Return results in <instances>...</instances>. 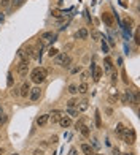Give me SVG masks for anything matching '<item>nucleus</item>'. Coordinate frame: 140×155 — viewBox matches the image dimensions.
Wrapping results in <instances>:
<instances>
[{
    "label": "nucleus",
    "mask_w": 140,
    "mask_h": 155,
    "mask_svg": "<svg viewBox=\"0 0 140 155\" xmlns=\"http://www.w3.org/2000/svg\"><path fill=\"white\" fill-rule=\"evenodd\" d=\"M46 75H48V70L38 67V68H34L32 71H30V79H32V82H35V84H41L46 79Z\"/></svg>",
    "instance_id": "f257e3e1"
},
{
    "label": "nucleus",
    "mask_w": 140,
    "mask_h": 155,
    "mask_svg": "<svg viewBox=\"0 0 140 155\" xmlns=\"http://www.w3.org/2000/svg\"><path fill=\"white\" fill-rule=\"evenodd\" d=\"M29 59H22L21 62L18 63V75L21 78H26L27 73H29Z\"/></svg>",
    "instance_id": "f03ea898"
},
{
    "label": "nucleus",
    "mask_w": 140,
    "mask_h": 155,
    "mask_svg": "<svg viewBox=\"0 0 140 155\" xmlns=\"http://www.w3.org/2000/svg\"><path fill=\"white\" fill-rule=\"evenodd\" d=\"M123 141L124 142H127V144H134L135 142V131H134V128H124V133H123Z\"/></svg>",
    "instance_id": "7ed1b4c3"
},
{
    "label": "nucleus",
    "mask_w": 140,
    "mask_h": 155,
    "mask_svg": "<svg viewBox=\"0 0 140 155\" xmlns=\"http://www.w3.org/2000/svg\"><path fill=\"white\" fill-rule=\"evenodd\" d=\"M89 73H92V79H94L96 82H97V81H100V78H102V68H100L99 65H96V63L91 65Z\"/></svg>",
    "instance_id": "20e7f679"
},
{
    "label": "nucleus",
    "mask_w": 140,
    "mask_h": 155,
    "mask_svg": "<svg viewBox=\"0 0 140 155\" xmlns=\"http://www.w3.org/2000/svg\"><path fill=\"white\" fill-rule=\"evenodd\" d=\"M40 97H41V89H40V87H34V89H30V92H29V98H30V101H38V100H40Z\"/></svg>",
    "instance_id": "39448f33"
},
{
    "label": "nucleus",
    "mask_w": 140,
    "mask_h": 155,
    "mask_svg": "<svg viewBox=\"0 0 140 155\" xmlns=\"http://www.w3.org/2000/svg\"><path fill=\"white\" fill-rule=\"evenodd\" d=\"M30 82H22L21 89H19V97H22V98H27L29 97V92H30Z\"/></svg>",
    "instance_id": "423d86ee"
},
{
    "label": "nucleus",
    "mask_w": 140,
    "mask_h": 155,
    "mask_svg": "<svg viewBox=\"0 0 140 155\" xmlns=\"http://www.w3.org/2000/svg\"><path fill=\"white\" fill-rule=\"evenodd\" d=\"M121 103H123V104H129V103H132V90H129V89H126V90L123 92Z\"/></svg>",
    "instance_id": "0eeeda50"
},
{
    "label": "nucleus",
    "mask_w": 140,
    "mask_h": 155,
    "mask_svg": "<svg viewBox=\"0 0 140 155\" xmlns=\"http://www.w3.org/2000/svg\"><path fill=\"white\" fill-rule=\"evenodd\" d=\"M62 116H64V112L62 111H59V109H54L51 114H49V120H51L53 123H57L59 122V119L62 117Z\"/></svg>",
    "instance_id": "6e6552de"
},
{
    "label": "nucleus",
    "mask_w": 140,
    "mask_h": 155,
    "mask_svg": "<svg viewBox=\"0 0 140 155\" xmlns=\"http://www.w3.org/2000/svg\"><path fill=\"white\" fill-rule=\"evenodd\" d=\"M80 149L84 155H96V150H94V147H91V144H86V142H84V144L80 146Z\"/></svg>",
    "instance_id": "1a4fd4ad"
},
{
    "label": "nucleus",
    "mask_w": 140,
    "mask_h": 155,
    "mask_svg": "<svg viewBox=\"0 0 140 155\" xmlns=\"http://www.w3.org/2000/svg\"><path fill=\"white\" fill-rule=\"evenodd\" d=\"M57 123H59L62 128H69V127L72 125V117H69V116H62Z\"/></svg>",
    "instance_id": "9d476101"
},
{
    "label": "nucleus",
    "mask_w": 140,
    "mask_h": 155,
    "mask_svg": "<svg viewBox=\"0 0 140 155\" xmlns=\"http://www.w3.org/2000/svg\"><path fill=\"white\" fill-rule=\"evenodd\" d=\"M48 122H49V114H41L37 117V125L38 127H45Z\"/></svg>",
    "instance_id": "9b49d317"
},
{
    "label": "nucleus",
    "mask_w": 140,
    "mask_h": 155,
    "mask_svg": "<svg viewBox=\"0 0 140 155\" xmlns=\"http://www.w3.org/2000/svg\"><path fill=\"white\" fill-rule=\"evenodd\" d=\"M102 21H104L108 27H113V24H115V22H113V18H111L110 13H104V14H102Z\"/></svg>",
    "instance_id": "f8f14e48"
},
{
    "label": "nucleus",
    "mask_w": 140,
    "mask_h": 155,
    "mask_svg": "<svg viewBox=\"0 0 140 155\" xmlns=\"http://www.w3.org/2000/svg\"><path fill=\"white\" fill-rule=\"evenodd\" d=\"M76 38H78V40H86V38L89 37V32H88V29H80L78 32H76V35H75Z\"/></svg>",
    "instance_id": "ddd939ff"
},
{
    "label": "nucleus",
    "mask_w": 140,
    "mask_h": 155,
    "mask_svg": "<svg viewBox=\"0 0 140 155\" xmlns=\"http://www.w3.org/2000/svg\"><path fill=\"white\" fill-rule=\"evenodd\" d=\"M88 108H89V101H88L86 98H84V100H81V101H78V104H76V109H78L80 112L86 111Z\"/></svg>",
    "instance_id": "4468645a"
},
{
    "label": "nucleus",
    "mask_w": 140,
    "mask_h": 155,
    "mask_svg": "<svg viewBox=\"0 0 140 155\" xmlns=\"http://www.w3.org/2000/svg\"><path fill=\"white\" fill-rule=\"evenodd\" d=\"M124 128H126V127H124V123H123V122H118V123H116V127H115V133L118 135V138H123Z\"/></svg>",
    "instance_id": "2eb2a0df"
},
{
    "label": "nucleus",
    "mask_w": 140,
    "mask_h": 155,
    "mask_svg": "<svg viewBox=\"0 0 140 155\" xmlns=\"http://www.w3.org/2000/svg\"><path fill=\"white\" fill-rule=\"evenodd\" d=\"M76 90H78V94H81V95H86L88 90H89L88 82H81L80 86H76Z\"/></svg>",
    "instance_id": "dca6fc26"
},
{
    "label": "nucleus",
    "mask_w": 140,
    "mask_h": 155,
    "mask_svg": "<svg viewBox=\"0 0 140 155\" xmlns=\"http://www.w3.org/2000/svg\"><path fill=\"white\" fill-rule=\"evenodd\" d=\"M67 114H69V117H78L80 111L76 108H67Z\"/></svg>",
    "instance_id": "f3484780"
},
{
    "label": "nucleus",
    "mask_w": 140,
    "mask_h": 155,
    "mask_svg": "<svg viewBox=\"0 0 140 155\" xmlns=\"http://www.w3.org/2000/svg\"><path fill=\"white\" fill-rule=\"evenodd\" d=\"M80 133L83 135L84 138H89V136H91V130H89L88 125H83V127H81V128H80Z\"/></svg>",
    "instance_id": "a211bd4d"
},
{
    "label": "nucleus",
    "mask_w": 140,
    "mask_h": 155,
    "mask_svg": "<svg viewBox=\"0 0 140 155\" xmlns=\"http://www.w3.org/2000/svg\"><path fill=\"white\" fill-rule=\"evenodd\" d=\"M65 57H67V54H57V56L54 57V63H56V65H62V62H64Z\"/></svg>",
    "instance_id": "6ab92c4d"
},
{
    "label": "nucleus",
    "mask_w": 140,
    "mask_h": 155,
    "mask_svg": "<svg viewBox=\"0 0 140 155\" xmlns=\"http://www.w3.org/2000/svg\"><path fill=\"white\" fill-rule=\"evenodd\" d=\"M51 38H54V33H53V32H43V33H41V37H40V40L49 41Z\"/></svg>",
    "instance_id": "aec40b11"
},
{
    "label": "nucleus",
    "mask_w": 140,
    "mask_h": 155,
    "mask_svg": "<svg viewBox=\"0 0 140 155\" xmlns=\"http://www.w3.org/2000/svg\"><path fill=\"white\" fill-rule=\"evenodd\" d=\"M96 127L97 128H102V119H100V111H96Z\"/></svg>",
    "instance_id": "412c9836"
},
{
    "label": "nucleus",
    "mask_w": 140,
    "mask_h": 155,
    "mask_svg": "<svg viewBox=\"0 0 140 155\" xmlns=\"http://www.w3.org/2000/svg\"><path fill=\"white\" fill-rule=\"evenodd\" d=\"M61 67H64V68H70V67H72V57H70V56H67V57H65Z\"/></svg>",
    "instance_id": "4be33fe9"
},
{
    "label": "nucleus",
    "mask_w": 140,
    "mask_h": 155,
    "mask_svg": "<svg viewBox=\"0 0 140 155\" xmlns=\"http://www.w3.org/2000/svg\"><path fill=\"white\" fill-rule=\"evenodd\" d=\"M24 2H26V0H11V6L16 10V8H19V6L24 5Z\"/></svg>",
    "instance_id": "5701e85b"
},
{
    "label": "nucleus",
    "mask_w": 140,
    "mask_h": 155,
    "mask_svg": "<svg viewBox=\"0 0 140 155\" xmlns=\"http://www.w3.org/2000/svg\"><path fill=\"white\" fill-rule=\"evenodd\" d=\"M105 70H107V71H110L111 70V67H113V62H111V59L110 57H105Z\"/></svg>",
    "instance_id": "b1692460"
},
{
    "label": "nucleus",
    "mask_w": 140,
    "mask_h": 155,
    "mask_svg": "<svg viewBox=\"0 0 140 155\" xmlns=\"http://www.w3.org/2000/svg\"><path fill=\"white\" fill-rule=\"evenodd\" d=\"M76 104H78V100H76V98H70L67 101V108H76Z\"/></svg>",
    "instance_id": "393cba45"
},
{
    "label": "nucleus",
    "mask_w": 140,
    "mask_h": 155,
    "mask_svg": "<svg viewBox=\"0 0 140 155\" xmlns=\"http://www.w3.org/2000/svg\"><path fill=\"white\" fill-rule=\"evenodd\" d=\"M6 120H8V116L5 112H0V125H5Z\"/></svg>",
    "instance_id": "a878e982"
},
{
    "label": "nucleus",
    "mask_w": 140,
    "mask_h": 155,
    "mask_svg": "<svg viewBox=\"0 0 140 155\" xmlns=\"http://www.w3.org/2000/svg\"><path fill=\"white\" fill-rule=\"evenodd\" d=\"M69 94H70V95H76V94H78L75 84H70V86H69Z\"/></svg>",
    "instance_id": "bb28decb"
},
{
    "label": "nucleus",
    "mask_w": 140,
    "mask_h": 155,
    "mask_svg": "<svg viewBox=\"0 0 140 155\" xmlns=\"http://www.w3.org/2000/svg\"><path fill=\"white\" fill-rule=\"evenodd\" d=\"M132 103H134V104H139V92H137V90L132 92Z\"/></svg>",
    "instance_id": "cd10ccee"
},
{
    "label": "nucleus",
    "mask_w": 140,
    "mask_h": 155,
    "mask_svg": "<svg viewBox=\"0 0 140 155\" xmlns=\"http://www.w3.org/2000/svg\"><path fill=\"white\" fill-rule=\"evenodd\" d=\"M10 5H11V0H0V6L2 8H8Z\"/></svg>",
    "instance_id": "c85d7f7f"
},
{
    "label": "nucleus",
    "mask_w": 140,
    "mask_h": 155,
    "mask_svg": "<svg viewBox=\"0 0 140 155\" xmlns=\"http://www.w3.org/2000/svg\"><path fill=\"white\" fill-rule=\"evenodd\" d=\"M83 125H84V119H80V120H76V122H75V128L78 130V131H80V128H81Z\"/></svg>",
    "instance_id": "c756f323"
},
{
    "label": "nucleus",
    "mask_w": 140,
    "mask_h": 155,
    "mask_svg": "<svg viewBox=\"0 0 140 155\" xmlns=\"http://www.w3.org/2000/svg\"><path fill=\"white\" fill-rule=\"evenodd\" d=\"M6 78H8V79H6V86L11 87V86H13V73H8V76H6Z\"/></svg>",
    "instance_id": "7c9ffc66"
},
{
    "label": "nucleus",
    "mask_w": 140,
    "mask_h": 155,
    "mask_svg": "<svg viewBox=\"0 0 140 155\" xmlns=\"http://www.w3.org/2000/svg\"><path fill=\"white\" fill-rule=\"evenodd\" d=\"M89 75H91V73H89V71H83V73H81V75H80L81 81H83V82H86V79L89 78Z\"/></svg>",
    "instance_id": "2f4dec72"
},
{
    "label": "nucleus",
    "mask_w": 140,
    "mask_h": 155,
    "mask_svg": "<svg viewBox=\"0 0 140 155\" xmlns=\"http://www.w3.org/2000/svg\"><path fill=\"white\" fill-rule=\"evenodd\" d=\"M81 71V65H78V67H73L72 70H70V73L72 75H76V73H80Z\"/></svg>",
    "instance_id": "473e14b6"
},
{
    "label": "nucleus",
    "mask_w": 140,
    "mask_h": 155,
    "mask_svg": "<svg viewBox=\"0 0 140 155\" xmlns=\"http://www.w3.org/2000/svg\"><path fill=\"white\" fill-rule=\"evenodd\" d=\"M57 52H59L57 49L51 48V49H49V52H48V56H49V57H56V56H57Z\"/></svg>",
    "instance_id": "72a5a7b5"
},
{
    "label": "nucleus",
    "mask_w": 140,
    "mask_h": 155,
    "mask_svg": "<svg viewBox=\"0 0 140 155\" xmlns=\"http://www.w3.org/2000/svg\"><path fill=\"white\" fill-rule=\"evenodd\" d=\"M91 37H92V40H94V41H97V40L100 38V33H99V32H92Z\"/></svg>",
    "instance_id": "f704fd0d"
},
{
    "label": "nucleus",
    "mask_w": 140,
    "mask_h": 155,
    "mask_svg": "<svg viewBox=\"0 0 140 155\" xmlns=\"http://www.w3.org/2000/svg\"><path fill=\"white\" fill-rule=\"evenodd\" d=\"M53 16H54V18H61V16H62V11H61V10H54V11H53Z\"/></svg>",
    "instance_id": "c9c22d12"
},
{
    "label": "nucleus",
    "mask_w": 140,
    "mask_h": 155,
    "mask_svg": "<svg viewBox=\"0 0 140 155\" xmlns=\"http://www.w3.org/2000/svg\"><path fill=\"white\" fill-rule=\"evenodd\" d=\"M134 40H135V43H140V35H139V30H135V35H134Z\"/></svg>",
    "instance_id": "e433bc0d"
},
{
    "label": "nucleus",
    "mask_w": 140,
    "mask_h": 155,
    "mask_svg": "<svg viewBox=\"0 0 140 155\" xmlns=\"http://www.w3.org/2000/svg\"><path fill=\"white\" fill-rule=\"evenodd\" d=\"M116 81H118V73H111V82H116Z\"/></svg>",
    "instance_id": "4c0bfd02"
},
{
    "label": "nucleus",
    "mask_w": 140,
    "mask_h": 155,
    "mask_svg": "<svg viewBox=\"0 0 140 155\" xmlns=\"http://www.w3.org/2000/svg\"><path fill=\"white\" fill-rule=\"evenodd\" d=\"M102 51L104 52H108V46H107V43H105V40L102 41Z\"/></svg>",
    "instance_id": "58836bf2"
},
{
    "label": "nucleus",
    "mask_w": 140,
    "mask_h": 155,
    "mask_svg": "<svg viewBox=\"0 0 140 155\" xmlns=\"http://www.w3.org/2000/svg\"><path fill=\"white\" fill-rule=\"evenodd\" d=\"M34 155H43V150H41V149H35L34 150Z\"/></svg>",
    "instance_id": "ea45409f"
},
{
    "label": "nucleus",
    "mask_w": 140,
    "mask_h": 155,
    "mask_svg": "<svg viewBox=\"0 0 140 155\" xmlns=\"http://www.w3.org/2000/svg\"><path fill=\"white\" fill-rule=\"evenodd\" d=\"M69 155H78V154H76V147H72L70 152H69Z\"/></svg>",
    "instance_id": "a19ab883"
},
{
    "label": "nucleus",
    "mask_w": 140,
    "mask_h": 155,
    "mask_svg": "<svg viewBox=\"0 0 140 155\" xmlns=\"http://www.w3.org/2000/svg\"><path fill=\"white\" fill-rule=\"evenodd\" d=\"M123 79H124V82H126V84H129V79H127V75H126V71H123Z\"/></svg>",
    "instance_id": "79ce46f5"
},
{
    "label": "nucleus",
    "mask_w": 140,
    "mask_h": 155,
    "mask_svg": "<svg viewBox=\"0 0 140 155\" xmlns=\"http://www.w3.org/2000/svg\"><path fill=\"white\" fill-rule=\"evenodd\" d=\"M113 155H121V152H119L118 147H115V149H113Z\"/></svg>",
    "instance_id": "37998d69"
},
{
    "label": "nucleus",
    "mask_w": 140,
    "mask_h": 155,
    "mask_svg": "<svg viewBox=\"0 0 140 155\" xmlns=\"http://www.w3.org/2000/svg\"><path fill=\"white\" fill-rule=\"evenodd\" d=\"M51 142H57V136H53L51 138Z\"/></svg>",
    "instance_id": "c03bdc74"
},
{
    "label": "nucleus",
    "mask_w": 140,
    "mask_h": 155,
    "mask_svg": "<svg viewBox=\"0 0 140 155\" xmlns=\"http://www.w3.org/2000/svg\"><path fill=\"white\" fill-rule=\"evenodd\" d=\"M0 155H5V150L3 149H0Z\"/></svg>",
    "instance_id": "a18cd8bd"
},
{
    "label": "nucleus",
    "mask_w": 140,
    "mask_h": 155,
    "mask_svg": "<svg viewBox=\"0 0 140 155\" xmlns=\"http://www.w3.org/2000/svg\"><path fill=\"white\" fill-rule=\"evenodd\" d=\"M123 155H134V152H126V154H123Z\"/></svg>",
    "instance_id": "49530a36"
},
{
    "label": "nucleus",
    "mask_w": 140,
    "mask_h": 155,
    "mask_svg": "<svg viewBox=\"0 0 140 155\" xmlns=\"http://www.w3.org/2000/svg\"><path fill=\"white\" fill-rule=\"evenodd\" d=\"M0 112H3V111H2V106H0Z\"/></svg>",
    "instance_id": "de8ad7c7"
},
{
    "label": "nucleus",
    "mask_w": 140,
    "mask_h": 155,
    "mask_svg": "<svg viewBox=\"0 0 140 155\" xmlns=\"http://www.w3.org/2000/svg\"><path fill=\"white\" fill-rule=\"evenodd\" d=\"M96 155H97V154H96Z\"/></svg>",
    "instance_id": "09e8293b"
}]
</instances>
